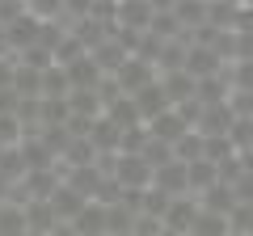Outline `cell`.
Returning <instances> with one entry per match:
<instances>
[{
    "label": "cell",
    "instance_id": "obj_1",
    "mask_svg": "<svg viewBox=\"0 0 253 236\" xmlns=\"http://www.w3.org/2000/svg\"><path fill=\"white\" fill-rule=\"evenodd\" d=\"M110 177H114L118 190H131V194H139V190H148V186H152V169H148L144 156H114Z\"/></svg>",
    "mask_w": 253,
    "mask_h": 236
},
{
    "label": "cell",
    "instance_id": "obj_2",
    "mask_svg": "<svg viewBox=\"0 0 253 236\" xmlns=\"http://www.w3.org/2000/svg\"><path fill=\"white\" fill-rule=\"evenodd\" d=\"M114 89L123 93V97H135L139 89H148V84H156V68L152 64H144V59H135V55H126L123 59V68H118L114 76Z\"/></svg>",
    "mask_w": 253,
    "mask_h": 236
},
{
    "label": "cell",
    "instance_id": "obj_3",
    "mask_svg": "<svg viewBox=\"0 0 253 236\" xmlns=\"http://www.w3.org/2000/svg\"><path fill=\"white\" fill-rule=\"evenodd\" d=\"M194 215H199V198H194V194H181V198H173L169 211L161 215V228H169V232H177V236H190Z\"/></svg>",
    "mask_w": 253,
    "mask_h": 236
},
{
    "label": "cell",
    "instance_id": "obj_4",
    "mask_svg": "<svg viewBox=\"0 0 253 236\" xmlns=\"http://www.w3.org/2000/svg\"><path fill=\"white\" fill-rule=\"evenodd\" d=\"M186 131H190V127H186V118H181L177 110H165L161 118H152V122H148V139H156V144H165V148H173Z\"/></svg>",
    "mask_w": 253,
    "mask_h": 236
},
{
    "label": "cell",
    "instance_id": "obj_5",
    "mask_svg": "<svg viewBox=\"0 0 253 236\" xmlns=\"http://www.w3.org/2000/svg\"><path fill=\"white\" fill-rule=\"evenodd\" d=\"M152 186H156L161 194H169V198L190 194V186H186V164H181V160H169V164H161V169H152Z\"/></svg>",
    "mask_w": 253,
    "mask_h": 236
},
{
    "label": "cell",
    "instance_id": "obj_6",
    "mask_svg": "<svg viewBox=\"0 0 253 236\" xmlns=\"http://www.w3.org/2000/svg\"><path fill=\"white\" fill-rule=\"evenodd\" d=\"M46 202H51V211H55V219H59V224H72V219L84 211V202H89V198H84V194H76L68 182H59V190H55Z\"/></svg>",
    "mask_w": 253,
    "mask_h": 236
},
{
    "label": "cell",
    "instance_id": "obj_7",
    "mask_svg": "<svg viewBox=\"0 0 253 236\" xmlns=\"http://www.w3.org/2000/svg\"><path fill=\"white\" fill-rule=\"evenodd\" d=\"M131 101H135V110H139V122H144V127L152 122V118H161L165 110H173V106H169V97H165V89H161V84H148V89H139V93H135Z\"/></svg>",
    "mask_w": 253,
    "mask_h": 236
},
{
    "label": "cell",
    "instance_id": "obj_8",
    "mask_svg": "<svg viewBox=\"0 0 253 236\" xmlns=\"http://www.w3.org/2000/svg\"><path fill=\"white\" fill-rule=\"evenodd\" d=\"M21 211H26V232H42V236H51L55 228H59V219H55L51 202H42V198H26V202H21Z\"/></svg>",
    "mask_w": 253,
    "mask_h": 236
},
{
    "label": "cell",
    "instance_id": "obj_9",
    "mask_svg": "<svg viewBox=\"0 0 253 236\" xmlns=\"http://www.w3.org/2000/svg\"><path fill=\"white\" fill-rule=\"evenodd\" d=\"M156 84L165 89V97H169V106H186V101H194V76H186V72H165V76H156Z\"/></svg>",
    "mask_w": 253,
    "mask_h": 236
},
{
    "label": "cell",
    "instance_id": "obj_10",
    "mask_svg": "<svg viewBox=\"0 0 253 236\" xmlns=\"http://www.w3.org/2000/svg\"><path fill=\"white\" fill-rule=\"evenodd\" d=\"M236 202H241V198H236V190H232L228 182H215L211 190H203V194H199V207H203V211H211V215H232Z\"/></svg>",
    "mask_w": 253,
    "mask_h": 236
},
{
    "label": "cell",
    "instance_id": "obj_11",
    "mask_svg": "<svg viewBox=\"0 0 253 236\" xmlns=\"http://www.w3.org/2000/svg\"><path fill=\"white\" fill-rule=\"evenodd\" d=\"M156 4H118V30H131V34H148L152 26Z\"/></svg>",
    "mask_w": 253,
    "mask_h": 236
},
{
    "label": "cell",
    "instance_id": "obj_12",
    "mask_svg": "<svg viewBox=\"0 0 253 236\" xmlns=\"http://www.w3.org/2000/svg\"><path fill=\"white\" fill-rule=\"evenodd\" d=\"M63 72H68V84H72V89H97V84L106 80L101 68L93 64V55H84V59H76V64H68Z\"/></svg>",
    "mask_w": 253,
    "mask_h": 236
},
{
    "label": "cell",
    "instance_id": "obj_13",
    "mask_svg": "<svg viewBox=\"0 0 253 236\" xmlns=\"http://www.w3.org/2000/svg\"><path fill=\"white\" fill-rule=\"evenodd\" d=\"M76 236H106V207L101 202H84V211L72 219Z\"/></svg>",
    "mask_w": 253,
    "mask_h": 236
},
{
    "label": "cell",
    "instance_id": "obj_14",
    "mask_svg": "<svg viewBox=\"0 0 253 236\" xmlns=\"http://www.w3.org/2000/svg\"><path fill=\"white\" fill-rule=\"evenodd\" d=\"M215 182H219V169L207 160V156H203V160H194V164H186V186H190V194H194V198H199L203 190H211Z\"/></svg>",
    "mask_w": 253,
    "mask_h": 236
},
{
    "label": "cell",
    "instance_id": "obj_15",
    "mask_svg": "<svg viewBox=\"0 0 253 236\" xmlns=\"http://www.w3.org/2000/svg\"><path fill=\"white\" fill-rule=\"evenodd\" d=\"M101 118H106V122H114L118 131L144 127V122H139V110H135V101H131V97H114V101L106 106V114H101Z\"/></svg>",
    "mask_w": 253,
    "mask_h": 236
},
{
    "label": "cell",
    "instance_id": "obj_16",
    "mask_svg": "<svg viewBox=\"0 0 253 236\" xmlns=\"http://www.w3.org/2000/svg\"><path fill=\"white\" fill-rule=\"evenodd\" d=\"M13 93H17L21 101L30 97H42V72H34V68H13Z\"/></svg>",
    "mask_w": 253,
    "mask_h": 236
},
{
    "label": "cell",
    "instance_id": "obj_17",
    "mask_svg": "<svg viewBox=\"0 0 253 236\" xmlns=\"http://www.w3.org/2000/svg\"><path fill=\"white\" fill-rule=\"evenodd\" d=\"M0 236H26V211H21V202H4L0 207Z\"/></svg>",
    "mask_w": 253,
    "mask_h": 236
},
{
    "label": "cell",
    "instance_id": "obj_18",
    "mask_svg": "<svg viewBox=\"0 0 253 236\" xmlns=\"http://www.w3.org/2000/svg\"><path fill=\"white\" fill-rule=\"evenodd\" d=\"M173 160H181V164L203 160V135H199V131H186V135L173 144Z\"/></svg>",
    "mask_w": 253,
    "mask_h": 236
},
{
    "label": "cell",
    "instance_id": "obj_19",
    "mask_svg": "<svg viewBox=\"0 0 253 236\" xmlns=\"http://www.w3.org/2000/svg\"><path fill=\"white\" fill-rule=\"evenodd\" d=\"M68 93H72V84H68V72L51 64V68L42 72V97H55V101H63Z\"/></svg>",
    "mask_w": 253,
    "mask_h": 236
},
{
    "label": "cell",
    "instance_id": "obj_20",
    "mask_svg": "<svg viewBox=\"0 0 253 236\" xmlns=\"http://www.w3.org/2000/svg\"><path fill=\"white\" fill-rule=\"evenodd\" d=\"M228 89L253 93V59H241V64H232V76H228Z\"/></svg>",
    "mask_w": 253,
    "mask_h": 236
},
{
    "label": "cell",
    "instance_id": "obj_21",
    "mask_svg": "<svg viewBox=\"0 0 253 236\" xmlns=\"http://www.w3.org/2000/svg\"><path fill=\"white\" fill-rule=\"evenodd\" d=\"M236 64H241V59H253V26L249 30H236Z\"/></svg>",
    "mask_w": 253,
    "mask_h": 236
},
{
    "label": "cell",
    "instance_id": "obj_22",
    "mask_svg": "<svg viewBox=\"0 0 253 236\" xmlns=\"http://www.w3.org/2000/svg\"><path fill=\"white\" fill-rule=\"evenodd\" d=\"M13 68H17V55L0 59V93H4V89H13Z\"/></svg>",
    "mask_w": 253,
    "mask_h": 236
},
{
    "label": "cell",
    "instance_id": "obj_23",
    "mask_svg": "<svg viewBox=\"0 0 253 236\" xmlns=\"http://www.w3.org/2000/svg\"><path fill=\"white\" fill-rule=\"evenodd\" d=\"M17 106H21V97L13 89H4L0 93V114H17Z\"/></svg>",
    "mask_w": 253,
    "mask_h": 236
},
{
    "label": "cell",
    "instance_id": "obj_24",
    "mask_svg": "<svg viewBox=\"0 0 253 236\" xmlns=\"http://www.w3.org/2000/svg\"><path fill=\"white\" fill-rule=\"evenodd\" d=\"M26 236H42V232H26Z\"/></svg>",
    "mask_w": 253,
    "mask_h": 236
},
{
    "label": "cell",
    "instance_id": "obj_25",
    "mask_svg": "<svg viewBox=\"0 0 253 236\" xmlns=\"http://www.w3.org/2000/svg\"><path fill=\"white\" fill-rule=\"evenodd\" d=\"M0 156H4V148H0Z\"/></svg>",
    "mask_w": 253,
    "mask_h": 236
}]
</instances>
